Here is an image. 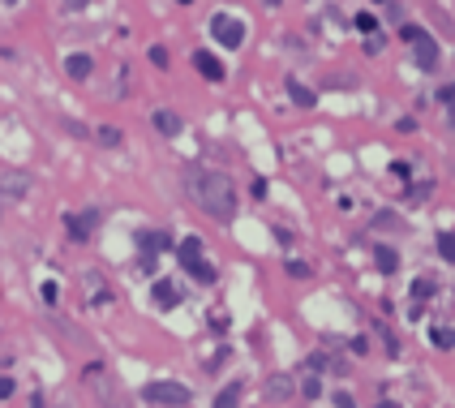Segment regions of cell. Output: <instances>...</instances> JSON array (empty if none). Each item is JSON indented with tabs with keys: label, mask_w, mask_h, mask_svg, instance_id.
<instances>
[{
	"label": "cell",
	"mask_w": 455,
	"mask_h": 408,
	"mask_svg": "<svg viewBox=\"0 0 455 408\" xmlns=\"http://www.w3.org/2000/svg\"><path fill=\"white\" fill-rule=\"evenodd\" d=\"M26 189H30V181L22 172H5V176H0V193H9V198H26Z\"/></svg>",
	"instance_id": "12"
},
{
	"label": "cell",
	"mask_w": 455,
	"mask_h": 408,
	"mask_svg": "<svg viewBox=\"0 0 455 408\" xmlns=\"http://www.w3.org/2000/svg\"><path fill=\"white\" fill-rule=\"evenodd\" d=\"M438 258L455 267V232H443V237H438Z\"/></svg>",
	"instance_id": "18"
},
{
	"label": "cell",
	"mask_w": 455,
	"mask_h": 408,
	"mask_svg": "<svg viewBox=\"0 0 455 408\" xmlns=\"http://www.w3.org/2000/svg\"><path fill=\"white\" fill-rule=\"evenodd\" d=\"M365 52H369V56H378V52H382V39H378V30H373V39H365Z\"/></svg>",
	"instance_id": "28"
},
{
	"label": "cell",
	"mask_w": 455,
	"mask_h": 408,
	"mask_svg": "<svg viewBox=\"0 0 455 408\" xmlns=\"http://www.w3.org/2000/svg\"><path fill=\"white\" fill-rule=\"evenodd\" d=\"M301 396H305V400H318V396H322V383L314 379V374H310V379H301Z\"/></svg>",
	"instance_id": "19"
},
{
	"label": "cell",
	"mask_w": 455,
	"mask_h": 408,
	"mask_svg": "<svg viewBox=\"0 0 455 408\" xmlns=\"http://www.w3.org/2000/svg\"><path fill=\"white\" fill-rule=\"evenodd\" d=\"M210 35H215L219 47H241L245 43V22L232 18V13H215L210 18Z\"/></svg>",
	"instance_id": "4"
},
{
	"label": "cell",
	"mask_w": 455,
	"mask_h": 408,
	"mask_svg": "<svg viewBox=\"0 0 455 408\" xmlns=\"http://www.w3.org/2000/svg\"><path fill=\"white\" fill-rule=\"evenodd\" d=\"M155 129H159V134H164V138H176V134H181V129H185V121L176 117V112L159 108V112H155Z\"/></svg>",
	"instance_id": "11"
},
{
	"label": "cell",
	"mask_w": 455,
	"mask_h": 408,
	"mask_svg": "<svg viewBox=\"0 0 455 408\" xmlns=\"http://www.w3.org/2000/svg\"><path fill=\"white\" fill-rule=\"evenodd\" d=\"M176 254H181V267H185L198 284H215V267L202 258V241H198V237H185L181 245H176Z\"/></svg>",
	"instance_id": "2"
},
{
	"label": "cell",
	"mask_w": 455,
	"mask_h": 408,
	"mask_svg": "<svg viewBox=\"0 0 455 408\" xmlns=\"http://www.w3.org/2000/svg\"><path fill=\"white\" fill-rule=\"evenodd\" d=\"M373 263H378L382 275H395V271H399V254L391 250V245H382V241H378V245H373Z\"/></svg>",
	"instance_id": "10"
},
{
	"label": "cell",
	"mask_w": 455,
	"mask_h": 408,
	"mask_svg": "<svg viewBox=\"0 0 455 408\" xmlns=\"http://www.w3.org/2000/svg\"><path fill=\"white\" fill-rule=\"evenodd\" d=\"M399 35H404V43H413L417 35H426V30H421V26H399Z\"/></svg>",
	"instance_id": "27"
},
{
	"label": "cell",
	"mask_w": 455,
	"mask_h": 408,
	"mask_svg": "<svg viewBox=\"0 0 455 408\" xmlns=\"http://www.w3.org/2000/svg\"><path fill=\"white\" fill-rule=\"evenodd\" d=\"M95 224H99V211L95 206H86L82 215H64V228H69V241H90V232H95Z\"/></svg>",
	"instance_id": "5"
},
{
	"label": "cell",
	"mask_w": 455,
	"mask_h": 408,
	"mask_svg": "<svg viewBox=\"0 0 455 408\" xmlns=\"http://www.w3.org/2000/svg\"><path fill=\"white\" fill-rule=\"evenodd\" d=\"M99 142H103V146H116V142H121V129H112V125L99 129Z\"/></svg>",
	"instance_id": "21"
},
{
	"label": "cell",
	"mask_w": 455,
	"mask_h": 408,
	"mask_svg": "<svg viewBox=\"0 0 455 408\" xmlns=\"http://www.w3.org/2000/svg\"><path fill=\"white\" fill-rule=\"evenodd\" d=\"M151 297H155V305H159V309L181 305V292H176V284H172V280H159V284L151 288Z\"/></svg>",
	"instance_id": "9"
},
{
	"label": "cell",
	"mask_w": 455,
	"mask_h": 408,
	"mask_svg": "<svg viewBox=\"0 0 455 408\" xmlns=\"http://www.w3.org/2000/svg\"><path fill=\"white\" fill-rule=\"evenodd\" d=\"M373 408H404V404H395V400H382V404H373Z\"/></svg>",
	"instance_id": "30"
},
{
	"label": "cell",
	"mask_w": 455,
	"mask_h": 408,
	"mask_svg": "<svg viewBox=\"0 0 455 408\" xmlns=\"http://www.w3.org/2000/svg\"><path fill=\"white\" fill-rule=\"evenodd\" d=\"M267 396H271V400H288V396H292V383L284 379V374H275V379L267 383Z\"/></svg>",
	"instance_id": "16"
},
{
	"label": "cell",
	"mask_w": 455,
	"mask_h": 408,
	"mask_svg": "<svg viewBox=\"0 0 455 408\" xmlns=\"http://www.w3.org/2000/svg\"><path fill=\"white\" fill-rule=\"evenodd\" d=\"M438 104H447L455 112V82H447V86H438Z\"/></svg>",
	"instance_id": "20"
},
{
	"label": "cell",
	"mask_w": 455,
	"mask_h": 408,
	"mask_svg": "<svg viewBox=\"0 0 455 408\" xmlns=\"http://www.w3.org/2000/svg\"><path fill=\"white\" fill-rule=\"evenodd\" d=\"M138 245H142V254H155V250H168V232H142L138 237Z\"/></svg>",
	"instance_id": "14"
},
{
	"label": "cell",
	"mask_w": 455,
	"mask_h": 408,
	"mask_svg": "<svg viewBox=\"0 0 455 408\" xmlns=\"http://www.w3.org/2000/svg\"><path fill=\"white\" fill-rule=\"evenodd\" d=\"M151 64H159V69H168V47H151Z\"/></svg>",
	"instance_id": "23"
},
{
	"label": "cell",
	"mask_w": 455,
	"mask_h": 408,
	"mask_svg": "<svg viewBox=\"0 0 455 408\" xmlns=\"http://www.w3.org/2000/svg\"><path fill=\"white\" fill-rule=\"evenodd\" d=\"M335 408H356V400L348 396V391H335Z\"/></svg>",
	"instance_id": "26"
},
{
	"label": "cell",
	"mask_w": 455,
	"mask_h": 408,
	"mask_svg": "<svg viewBox=\"0 0 455 408\" xmlns=\"http://www.w3.org/2000/svg\"><path fill=\"white\" fill-rule=\"evenodd\" d=\"M5 5H18V0H5Z\"/></svg>",
	"instance_id": "31"
},
{
	"label": "cell",
	"mask_w": 455,
	"mask_h": 408,
	"mask_svg": "<svg viewBox=\"0 0 455 408\" xmlns=\"http://www.w3.org/2000/svg\"><path fill=\"white\" fill-rule=\"evenodd\" d=\"M430 339H434V348H455V331H451V326H434V331H430Z\"/></svg>",
	"instance_id": "17"
},
{
	"label": "cell",
	"mask_w": 455,
	"mask_h": 408,
	"mask_svg": "<svg viewBox=\"0 0 455 408\" xmlns=\"http://www.w3.org/2000/svg\"><path fill=\"white\" fill-rule=\"evenodd\" d=\"M236 404H241V383H228L215 396V408H236Z\"/></svg>",
	"instance_id": "15"
},
{
	"label": "cell",
	"mask_w": 455,
	"mask_h": 408,
	"mask_svg": "<svg viewBox=\"0 0 455 408\" xmlns=\"http://www.w3.org/2000/svg\"><path fill=\"white\" fill-rule=\"evenodd\" d=\"M413 60H417L421 73H434V69H438V43H434L430 35H417V39H413Z\"/></svg>",
	"instance_id": "6"
},
{
	"label": "cell",
	"mask_w": 455,
	"mask_h": 408,
	"mask_svg": "<svg viewBox=\"0 0 455 408\" xmlns=\"http://www.w3.org/2000/svg\"><path fill=\"white\" fill-rule=\"evenodd\" d=\"M90 69H95V60H90L86 52H73L69 60H64V73H69L73 82H86V77H90Z\"/></svg>",
	"instance_id": "8"
},
{
	"label": "cell",
	"mask_w": 455,
	"mask_h": 408,
	"mask_svg": "<svg viewBox=\"0 0 455 408\" xmlns=\"http://www.w3.org/2000/svg\"><path fill=\"white\" fill-rule=\"evenodd\" d=\"M142 396L151 400V404H164V408H185L193 400V391L185 383H172V379H159V383H146L142 387Z\"/></svg>",
	"instance_id": "3"
},
{
	"label": "cell",
	"mask_w": 455,
	"mask_h": 408,
	"mask_svg": "<svg viewBox=\"0 0 455 408\" xmlns=\"http://www.w3.org/2000/svg\"><path fill=\"white\" fill-rule=\"evenodd\" d=\"M189 193H193V202H198V211H206L215 224H232V215H236V189H232V181H228L223 172L193 168L189 172Z\"/></svg>",
	"instance_id": "1"
},
{
	"label": "cell",
	"mask_w": 455,
	"mask_h": 408,
	"mask_svg": "<svg viewBox=\"0 0 455 408\" xmlns=\"http://www.w3.org/2000/svg\"><path fill=\"white\" fill-rule=\"evenodd\" d=\"M413 297H434V280H417L413 284Z\"/></svg>",
	"instance_id": "22"
},
{
	"label": "cell",
	"mask_w": 455,
	"mask_h": 408,
	"mask_svg": "<svg viewBox=\"0 0 455 408\" xmlns=\"http://www.w3.org/2000/svg\"><path fill=\"white\" fill-rule=\"evenodd\" d=\"M288 275H292V280H305V275H310V267H305V263H288Z\"/></svg>",
	"instance_id": "25"
},
{
	"label": "cell",
	"mask_w": 455,
	"mask_h": 408,
	"mask_svg": "<svg viewBox=\"0 0 455 408\" xmlns=\"http://www.w3.org/2000/svg\"><path fill=\"white\" fill-rule=\"evenodd\" d=\"M185 5H189V0H185Z\"/></svg>",
	"instance_id": "32"
},
{
	"label": "cell",
	"mask_w": 455,
	"mask_h": 408,
	"mask_svg": "<svg viewBox=\"0 0 455 408\" xmlns=\"http://www.w3.org/2000/svg\"><path fill=\"white\" fill-rule=\"evenodd\" d=\"M288 95H292V104H297V108H314L318 104V95L310 86H301L297 77H288Z\"/></svg>",
	"instance_id": "13"
},
{
	"label": "cell",
	"mask_w": 455,
	"mask_h": 408,
	"mask_svg": "<svg viewBox=\"0 0 455 408\" xmlns=\"http://www.w3.org/2000/svg\"><path fill=\"white\" fill-rule=\"evenodd\" d=\"M13 396V379H0V400H9Z\"/></svg>",
	"instance_id": "29"
},
{
	"label": "cell",
	"mask_w": 455,
	"mask_h": 408,
	"mask_svg": "<svg viewBox=\"0 0 455 408\" xmlns=\"http://www.w3.org/2000/svg\"><path fill=\"white\" fill-rule=\"evenodd\" d=\"M356 26H361L365 35H373V30H378V22H373V13H361V18H356Z\"/></svg>",
	"instance_id": "24"
},
{
	"label": "cell",
	"mask_w": 455,
	"mask_h": 408,
	"mask_svg": "<svg viewBox=\"0 0 455 408\" xmlns=\"http://www.w3.org/2000/svg\"><path fill=\"white\" fill-rule=\"evenodd\" d=\"M193 69H198L206 82H223V64L210 56V52H193Z\"/></svg>",
	"instance_id": "7"
}]
</instances>
